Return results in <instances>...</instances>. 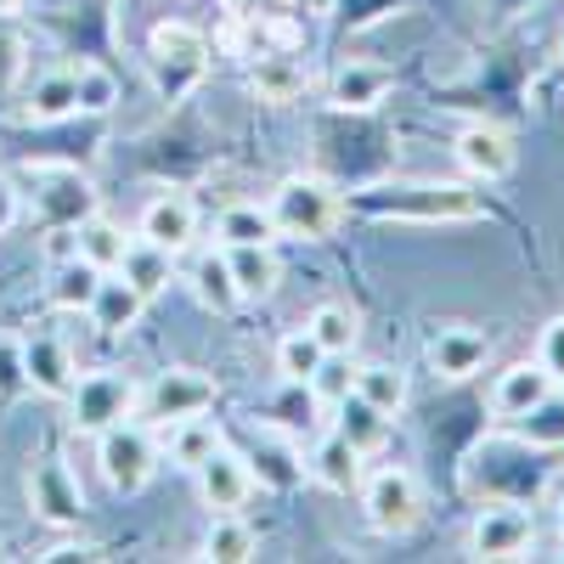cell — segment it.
<instances>
[{
    "mask_svg": "<svg viewBox=\"0 0 564 564\" xmlns=\"http://www.w3.org/2000/svg\"><path fill=\"white\" fill-rule=\"evenodd\" d=\"M34 209L45 226H79L85 215H97V186L90 175H79L74 164H40L34 175Z\"/></svg>",
    "mask_w": 564,
    "mask_h": 564,
    "instance_id": "9c48e42d",
    "label": "cell"
},
{
    "mask_svg": "<svg viewBox=\"0 0 564 564\" xmlns=\"http://www.w3.org/2000/svg\"><path fill=\"white\" fill-rule=\"evenodd\" d=\"M486 356H491V339L475 334V327H441V334L430 339V367L452 384L475 379V372L486 367Z\"/></svg>",
    "mask_w": 564,
    "mask_h": 564,
    "instance_id": "ac0fdd59",
    "label": "cell"
},
{
    "mask_svg": "<svg viewBox=\"0 0 564 564\" xmlns=\"http://www.w3.org/2000/svg\"><path fill=\"white\" fill-rule=\"evenodd\" d=\"M231 260V282H238L243 300H271L276 282H282V260L276 243H249V249H226Z\"/></svg>",
    "mask_w": 564,
    "mask_h": 564,
    "instance_id": "603a6c76",
    "label": "cell"
},
{
    "mask_svg": "<svg viewBox=\"0 0 564 564\" xmlns=\"http://www.w3.org/2000/svg\"><path fill=\"white\" fill-rule=\"evenodd\" d=\"M452 153H457V164L475 175V181H508L513 175V164H520V148H513V135L502 130V124H463L457 130V141H452Z\"/></svg>",
    "mask_w": 564,
    "mask_h": 564,
    "instance_id": "4fadbf2b",
    "label": "cell"
},
{
    "mask_svg": "<svg viewBox=\"0 0 564 564\" xmlns=\"http://www.w3.org/2000/svg\"><path fill=\"white\" fill-rule=\"evenodd\" d=\"M334 430L356 446V452H379L384 446V435H390V417L372 406V401H361L356 390L345 395V401H334Z\"/></svg>",
    "mask_w": 564,
    "mask_h": 564,
    "instance_id": "83f0119b",
    "label": "cell"
},
{
    "mask_svg": "<svg viewBox=\"0 0 564 564\" xmlns=\"http://www.w3.org/2000/svg\"><path fill=\"white\" fill-rule=\"evenodd\" d=\"M119 276L130 282L141 300H159L170 282H175V254L159 249V243H148V238H130V249L119 260Z\"/></svg>",
    "mask_w": 564,
    "mask_h": 564,
    "instance_id": "44dd1931",
    "label": "cell"
},
{
    "mask_svg": "<svg viewBox=\"0 0 564 564\" xmlns=\"http://www.w3.org/2000/svg\"><path fill=\"white\" fill-rule=\"evenodd\" d=\"M141 311H148V300H141L130 282L119 276V271H108L102 276V289H97V300H90V327L97 334H108V339H119V334H130V327L141 322Z\"/></svg>",
    "mask_w": 564,
    "mask_h": 564,
    "instance_id": "ffe728a7",
    "label": "cell"
},
{
    "mask_svg": "<svg viewBox=\"0 0 564 564\" xmlns=\"http://www.w3.org/2000/svg\"><path fill=\"white\" fill-rule=\"evenodd\" d=\"M390 85H395V74L384 63H345L334 74V85H327V102L339 113H372L390 97Z\"/></svg>",
    "mask_w": 564,
    "mask_h": 564,
    "instance_id": "e0dca14e",
    "label": "cell"
},
{
    "mask_svg": "<svg viewBox=\"0 0 564 564\" xmlns=\"http://www.w3.org/2000/svg\"><path fill=\"white\" fill-rule=\"evenodd\" d=\"M18 7H29V0H0V12H18Z\"/></svg>",
    "mask_w": 564,
    "mask_h": 564,
    "instance_id": "60d3db41",
    "label": "cell"
},
{
    "mask_svg": "<svg viewBox=\"0 0 564 564\" xmlns=\"http://www.w3.org/2000/svg\"><path fill=\"white\" fill-rule=\"evenodd\" d=\"M135 395H141V384L130 379V372H113V367L74 379V390H68V423H74V435H102L108 423L135 417Z\"/></svg>",
    "mask_w": 564,
    "mask_h": 564,
    "instance_id": "5b68a950",
    "label": "cell"
},
{
    "mask_svg": "<svg viewBox=\"0 0 564 564\" xmlns=\"http://www.w3.org/2000/svg\"><path fill=\"white\" fill-rule=\"evenodd\" d=\"M135 238H148V243H159L170 254H186V249L198 243V204L186 198V193L148 198V204H141V215H135Z\"/></svg>",
    "mask_w": 564,
    "mask_h": 564,
    "instance_id": "8fae6325",
    "label": "cell"
},
{
    "mask_svg": "<svg viewBox=\"0 0 564 564\" xmlns=\"http://www.w3.org/2000/svg\"><path fill=\"white\" fill-rule=\"evenodd\" d=\"M193 475H198V497H204L209 513H238L254 497V486H260L254 463L243 452H231V446H220L215 457H204Z\"/></svg>",
    "mask_w": 564,
    "mask_h": 564,
    "instance_id": "30bf717a",
    "label": "cell"
},
{
    "mask_svg": "<svg viewBox=\"0 0 564 564\" xmlns=\"http://www.w3.org/2000/svg\"><path fill=\"white\" fill-rule=\"evenodd\" d=\"M18 367H23V384L34 395H52V401H68V390L79 379V372H74V350L57 334H29L23 350H18Z\"/></svg>",
    "mask_w": 564,
    "mask_h": 564,
    "instance_id": "7c38bea8",
    "label": "cell"
},
{
    "mask_svg": "<svg viewBox=\"0 0 564 564\" xmlns=\"http://www.w3.org/2000/svg\"><path fill=\"white\" fill-rule=\"evenodd\" d=\"M148 63H153L159 85L175 97V90H186V85L204 74V63H209V40H204V29H193V23L164 18V23H153V34H148Z\"/></svg>",
    "mask_w": 564,
    "mask_h": 564,
    "instance_id": "52a82bcc",
    "label": "cell"
},
{
    "mask_svg": "<svg viewBox=\"0 0 564 564\" xmlns=\"http://www.w3.org/2000/svg\"><path fill=\"white\" fill-rule=\"evenodd\" d=\"M322 361H327V350L305 334V327H294V334L276 345V372H282V384H294V390H305V384L316 379Z\"/></svg>",
    "mask_w": 564,
    "mask_h": 564,
    "instance_id": "836d02e7",
    "label": "cell"
},
{
    "mask_svg": "<svg viewBox=\"0 0 564 564\" xmlns=\"http://www.w3.org/2000/svg\"><path fill=\"white\" fill-rule=\"evenodd\" d=\"M102 276L108 271H97V265H85L79 254L74 260H63V265H52V305L57 311H68V316H79V311H90V300H97V289H102Z\"/></svg>",
    "mask_w": 564,
    "mask_h": 564,
    "instance_id": "f546056e",
    "label": "cell"
},
{
    "mask_svg": "<svg viewBox=\"0 0 564 564\" xmlns=\"http://www.w3.org/2000/svg\"><path fill=\"white\" fill-rule=\"evenodd\" d=\"M74 90H79V113H113L119 108V79L108 63H79Z\"/></svg>",
    "mask_w": 564,
    "mask_h": 564,
    "instance_id": "e575fe53",
    "label": "cell"
},
{
    "mask_svg": "<svg viewBox=\"0 0 564 564\" xmlns=\"http://www.w3.org/2000/svg\"><path fill=\"white\" fill-rule=\"evenodd\" d=\"M164 441H159V452L175 463V468H186V475H193V468L204 463V457H215L220 446H226V435H220V423L215 417H181V423H164L159 430Z\"/></svg>",
    "mask_w": 564,
    "mask_h": 564,
    "instance_id": "d6986e66",
    "label": "cell"
},
{
    "mask_svg": "<svg viewBox=\"0 0 564 564\" xmlns=\"http://www.w3.org/2000/svg\"><path fill=\"white\" fill-rule=\"evenodd\" d=\"M74 243H79V260H85V265L119 271V260H124V249H130V231L97 209V215H85V220L74 226Z\"/></svg>",
    "mask_w": 564,
    "mask_h": 564,
    "instance_id": "cb8c5ba5",
    "label": "cell"
},
{
    "mask_svg": "<svg viewBox=\"0 0 564 564\" xmlns=\"http://www.w3.org/2000/svg\"><path fill=\"white\" fill-rule=\"evenodd\" d=\"M350 384H356V379H350V356H327L305 390H311L322 406H334V401H345V395H350Z\"/></svg>",
    "mask_w": 564,
    "mask_h": 564,
    "instance_id": "d590c367",
    "label": "cell"
},
{
    "mask_svg": "<svg viewBox=\"0 0 564 564\" xmlns=\"http://www.w3.org/2000/svg\"><path fill=\"white\" fill-rule=\"evenodd\" d=\"M271 220H276V238H300V243H322L334 238L339 220H345V198L334 193L327 181L316 175H289L276 186V193L265 198Z\"/></svg>",
    "mask_w": 564,
    "mask_h": 564,
    "instance_id": "6da1fadb",
    "label": "cell"
},
{
    "mask_svg": "<svg viewBox=\"0 0 564 564\" xmlns=\"http://www.w3.org/2000/svg\"><path fill=\"white\" fill-rule=\"evenodd\" d=\"M558 536H564V497H558Z\"/></svg>",
    "mask_w": 564,
    "mask_h": 564,
    "instance_id": "b9f144b4",
    "label": "cell"
},
{
    "mask_svg": "<svg viewBox=\"0 0 564 564\" xmlns=\"http://www.w3.org/2000/svg\"><path fill=\"white\" fill-rule=\"evenodd\" d=\"M536 361L553 372V384H564V316H553L536 339Z\"/></svg>",
    "mask_w": 564,
    "mask_h": 564,
    "instance_id": "74e56055",
    "label": "cell"
},
{
    "mask_svg": "<svg viewBox=\"0 0 564 564\" xmlns=\"http://www.w3.org/2000/svg\"><path fill=\"white\" fill-rule=\"evenodd\" d=\"M361 513H367V525L379 531V536H406L417 531L423 520V486L412 468H372V475H361Z\"/></svg>",
    "mask_w": 564,
    "mask_h": 564,
    "instance_id": "277c9868",
    "label": "cell"
},
{
    "mask_svg": "<svg viewBox=\"0 0 564 564\" xmlns=\"http://www.w3.org/2000/svg\"><path fill=\"white\" fill-rule=\"evenodd\" d=\"M23 63H29V40H23V29L12 23V12H0V90L18 85Z\"/></svg>",
    "mask_w": 564,
    "mask_h": 564,
    "instance_id": "8d00e7d4",
    "label": "cell"
},
{
    "mask_svg": "<svg viewBox=\"0 0 564 564\" xmlns=\"http://www.w3.org/2000/svg\"><path fill=\"white\" fill-rule=\"evenodd\" d=\"M254 547H260V542H254V531H249L243 513H215L209 531H204V553H209L215 564H249Z\"/></svg>",
    "mask_w": 564,
    "mask_h": 564,
    "instance_id": "d6a6232c",
    "label": "cell"
},
{
    "mask_svg": "<svg viewBox=\"0 0 564 564\" xmlns=\"http://www.w3.org/2000/svg\"><path fill=\"white\" fill-rule=\"evenodd\" d=\"M536 547V520L520 502H486L468 525V553L475 558H525Z\"/></svg>",
    "mask_w": 564,
    "mask_h": 564,
    "instance_id": "ba28073f",
    "label": "cell"
},
{
    "mask_svg": "<svg viewBox=\"0 0 564 564\" xmlns=\"http://www.w3.org/2000/svg\"><path fill=\"white\" fill-rule=\"evenodd\" d=\"M305 334H311L327 356H350V350L361 345V316H356L350 305H339V300H327V305H316V311L305 316Z\"/></svg>",
    "mask_w": 564,
    "mask_h": 564,
    "instance_id": "f1b7e54d",
    "label": "cell"
},
{
    "mask_svg": "<svg viewBox=\"0 0 564 564\" xmlns=\"http://www.w3.org/2000/svg\"><path fill=\"white\" fill-rule=\"evenodd\" d=\"M361 475H367V452H356L339 430H327L311 452V480L322 491H334V497H350L361 486Z\"/></svg>",
    "mask_w": 564,
    "mask_h": 564,
    "instance_id": "2e32d148",
    "label": "cell"
},
{
    "mask_svg": "<svg viewBox=\"0 0 564 564\" xmlns=\"http://www.w3.org/2000/svg\"><path fill=\"white\" fill-rule=\"evenodd\" d=\"M29 502L40 520H52V525H79V513H85V491L74 480V468L68 463H34V475H29Z\"/></svg>",
    "mask_w": 564,
    "mask_h": 564,
    "instance_id": "5bb4252c",
    "label": "cell"
},
{
    "mask_svg": "<svg viewBox=\"0 0 564 564\" xmlns=\"http://www.w3.org/2000/svg\"><path fill=\"white\" fill-rule=\"evenodd\" d=\"M361 401H372L384 417H401L406 412V395H412V384H406V372L401 367H384V361H372V367H356V384H350Z\"/></svg>",
    "mask_w": 564,
    "mask_h": 564,
    "instance_id": "4dcf8cb0",
    "label": "cell"
},
{
    "mask_svg": "<svg viewBox=\"0 0 564 564\" xmlns=\"http://www.w3.org/2000/svg\"><path fill=\"white\" fill-rule=\"evenodd\" d=\"M367 209L384 215H423V220H468L480 209V198L457 181H417V186H372L361 198Z\"/></svg>",
    "mask_w": 564,
    "mask_h": 564,
    "instance_id": "8992f818",
    "label": "cell"
},
{
    "mask_svg": "<svg viewBox=\"0 0 564 564\" xmlns=\"http://www.w3.org/2000/svg\"><path fill=\"white\" fill-rule=\"evenodd\" d=\"M215 395H220V384L209 379V372H198V367H164V372H153V379L141 384L135 417L153 423V430H164V423H181V417L209 412Z\"/></svg>",
    "mask_w": 564,
    "mask_h": 564,
    "instance_id": "3957f363",
    "label": "cell"
},
{
    "mask_svg": "<svg viewBox=\"0 0 564 564\" xmlns=\"http://www.w3.org/2000/svg\"><path fill=\"white\" fill-rule=\"evenodd\" d=\"M215 243L220 249H249V243H276V220L265 204H226L215 220Z\"/></svg>",
    "mask_w": 564,
    "mask_h": 564,
    "instance_id": "d4e9b609",
    "label": "cell"
},
{
    "mask_svg": "<svg viewBox=\"0 0 564 564\" xmlns=\"http://www.w3.org/2000/svg\"><path fill=\"white\" fill-rule=\"evenodd\" d=\"M193 294H198V305L204 311H238L243 305V294H238V282H231V260H226V249L215 243L209 254H198L193 260Z\"/></svg>",
    "mask_w": 564,
    "mask_h": 564,
    "instance_id": "4316f807",
    "label": "cell"
},
{
    "mask_svg": "<svg viewBox=\"0 0 564 564\" xmlns=\"http://www.w3.org/2000/svg\"><path fill=\"white\" fill-rule=\"evenodd\" d=\"M558 384H553V372L542 367V361H513V367H502L497 372V384H491V412L502 417V423H520L542 395H553Z\"/></svg>",
    "mask_w": 564,
    "mask_h": 564,
    "instance_id": "9a60e30c",
    "label": "cell"
},
{
    "mask_svg": "<svg viewBox=\"0 0 564 564\" xmlns=\"http://www.w3.org/2000/svg\"><path fill=\"white\" fill-rule=\"evenodd\" d=\"M18 209H23V204H18V193H12V181H0V238L18 226Z\"/></svg>",
    "mask_w": 564,
    "mask_h": 564,
    "instance_id": "ab89813d",
    "label": "cell"
},
{
    "mask_svg": "<svg viewBox=\"0 0 564 564\" xmlns=\"http://www.w3.org/2000/svg\"><path fill=\"white\" fill-rule=\"evenodd\" d=\"M249 90H254L260 102H271V108H289V102L305 97V68L294 57H282V52H265L249 68Z\"/></svg>",
    "mask_w": 564,
    "mask_h": 564,
    "instance_id": "7402d4cb",
    "label": "cell"
},
{
    "mask_svg": "<svg viewBox=\"0 0 564 564\" xmlns=\"http://www.w3.org/2000/svg\"><path fill=\"white\" fill-rule=\"evenodd\" d=\"M68 113H79V90H74V68H52V74H40V79L29 85V102H23V119H34V124H57V119H68Z\"/></svg>",
    "mask_w": 564,
    "mask_h": 564,
    "instance_id": "484cf974",
    "label": "cell"
},
{
    "mask_svg": "<svg viewBox=\"0 0 564 564\" xmlns=\"http://www.w3.org/2000/svg\"><path fill=\"white\" fill-rule=\"evenodd\" d=\"M513 435H520V446H536V452H558L564 446V384L553 395H542L520 423H508Z\"/></svg>",
    "mask_w": 564,
    "mask_h": 564,
    "instance_id": "1f68e13d",
    "label": "cell"
},
{
    "mask_svg": "<svg viewBox=\"0 0 564 564\" xmlns=\"http://www.w3.org/2000/svg\"><path fill=\"white\" fill-rule=\"evenodd\" d=\"M231 12H238V23H276L294 12V0H231Z\"/></svg>",
    "mask_w": 564,
    "mask_h": 564,
    "instance_id": "f35d334b",
    "label": "cell"
},
{
    "mask_svg": "<svg viewBox=\"0 0 564 564\" xmlns=\"http://www.w3.org/2000/svg\"><path fill=\"white\" fill-rule=\"evenodd\" d=\"M97 441V475L108 480V491L119 497H135L141 486H148L159 475V430L153 423H141V417H124V423H108L102 435H90Z\"/></svg>",
    "mask_w": 564,
    "mask_h": 564,
    "instance_id": "7a4b0ae2",
    "label": "cell"
}]
</instances>
